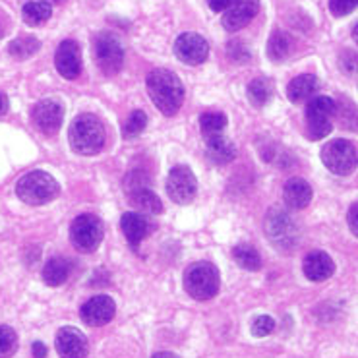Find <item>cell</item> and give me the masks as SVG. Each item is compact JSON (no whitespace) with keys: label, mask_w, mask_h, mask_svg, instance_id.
Returning <instances> with one entry per match:
<instances>
[{"label":"cell","mask_w":358,"mask_h":358,"mask_svg":"<svg viewBox=\"0 0 358 358\" xmlns=\"http://www.w3.org/2000/svg\"><path fill=\"white\" fill-rule=\"evenodd\" d=\"M145 85H148L151 101L165 117H173L180 110L184 103V85L175 72H171L167 68L151 70Z\"/></svg>","instance_id":"obj_1"},{"label":"cell","mask_w":358,"mask_h":358,"mask_svg":"<svg viewBox=\"0 0 358 358\" xmlns=\"http://www.w3.org/2000/svg\"><path fill=\"white\" fill-rule=\"evenodd\" d=\"M68 142H70V148L80 155H85V157L97 155L105 145V126L93 115H80L70 124Z\"/></svg>","instance_id":"obj_2"},{"label":"cell","mask_w":358,"mask_h":358,"mask_svg":"<svg viewBox=\"0 0 358 358\" xmlns=\"http://www.w3.org/2000/svg\"><path fill=\"white\" fill-rule=\"evenodd\" d=\"M16 194L27 206H45L60 194L59 182L45 171H31L16 184Z\"/></svg>","instance_id":"obj_3"},{"label":"cell","mask_w":358,"mask_h":358,"mask_svg":"<svg viewBox=\"0 0 358 358\" xmlns=\"http://www.w3.org/2000/svg\"><path fill=\"white\" fill-rule=\"evenodd\" d=\"M221 287L219 271L209 262L192 264L184 271V291L196 300H209L215 296Z\"/></svg>","instance_id":"obj_4"},{"label":"cell","mask_w":358,"mask_h":358,"mask_svg":"<svg viewBox=\"0 0 358 358\" xmlns=\"http://www.w3.org/2000/svg\"><path fill=\"white\" fill-rule=\"evenodd\" d=\"M337 105L331 97H314L306 107V138L312 142L324 140L334 130V117Z\"/></svg>","instance_id":"obj_5"},{"label":"cell","mask_w":358,"mask_h":358,"mask_svg":"<svg viewBox=\"0 0 358 358\" xmlns=\"http://www.w3.org/2000/svg\"><path fill=\"white\" fill-rule=\"evenodd\" d=\"M95 62L105 76H117L124 64V47L118 39V35L110 31H103L95 37L93 43Z\"/></svg>","instance_id":"obj_6"},{"label":"cell","mask_w":358,"mask_h":358,"mask_svg":"<svg viewBox=\"0 0 358 358\" xmlns=\"http://www.w3.org/2000/svg\"><path fill=\"white\" fill-rule=\"evenodd\" d=\"M103 234H105L103 221L97 215H90V213L76 217L70 227V241L74 244V248L85 254L99 248Z\"/></svg>","instance_id":"obj_7"},{"label":"cell","mask_w":358,"mask_h":358,"mask_svg":"<svg viewBox=\"0 0 358 358\" xmlns=\"http://www.w3.org/2000/svg\"><path fill=\"white\" fill-rule=\"evenodd\" d=\"M322 161L334 175L347 176L357 169V148L349 140H334L324 145Z\"/></svg>","instance_id":"obj_8"},{"label":"cell","mask_w":358,"mask_h":358,"mask_svg":"<svg viewBox=\"0 0 358 358\" xmlns=\"http://www.w3.org/2000/svg\"><path fill=\"white\" fill-rule=\"evenodd\" d=\"M196 192H198V180L190 167L176 165L175 169H171L167 176V194L171 200L178 206H186L194 200Z\"/></svg>","instance_id":"obj_9"},{"label":"cell","mask_w":358,"mask_h":358,"mask_svg":"<svg viewBox=\"0 0 358 358\" xmlns=\"http://www.w3.org/2000/svg\"><path fill=\"white\" fill-rule=\"evenodd\" d=\"M175 55L180 62L190 64V66H200L209 57L208 41L198 34H182L176 37L175 41Z\"/></svg>","instance_id":"obj_10"},{"label":"cell","mask_w":358,"mask_h":358,"mask_svg":"<svg viewBox=\"0 0 358 358\" xmlns=\"http://www.w3.org/2000/svg\"><path fill=\"white\" fill-rule=\"evenodd\" d=\"M266 233L277 246H287L291 248L296 244V225L292 223V219L281 209H271L266 217Z\"/></svg>","instance_id":"obj_11"},{"label":"cell","mask_w":358,"mask_h":358,"mask_svg":"<svg viewBox=\"0 0 358 358\" xmlns=\"http://www.w3.org/2000/svg\"><path fill=\"white\" fill-rule=\"evenodd\" d=\"M35 128L43 134H57L64 120V107L55 99H43L31 110Z\"/></svg>","instance_id":"obj_12"},{"label":"cell","mask_w":358,"mask_h":358,"mask_svg":"<svg viewBox=\"0 0 358 358\" xmlns=\"http://www.w3.org/2000/svg\"><path fill=\"white\" fill-rule=\"evenodd\" d=\"M55 66L64 80H76L82 74V49L74 39H66L59 45L55 55Z\"/></svg>","instance_id":"obj_13"},{"label":"cell","mask_w":358,"mask_h":358,"mask_svg":"<svg viewBox=\"0 0 358 358\" xmlns=\"http://www.w3.org/2000/svg\"><path fill=\"white\" fill-rule=\"evenodd\" d=\"M259 12V0H231L223 14V27L227 31H241L250 24Z\"/></svg>","instance_id":"obj_14"},{"label":"cell","mask_w":358,"mask_h":358,"mask_svg":"<svg viewBox=\"0 0 358 358\" xmlns=\"http://www.w3.org/2000/svg\"><path fill=\"white\" fill-rule=\"evenodd\" d=\"M117 312V304L115 300L107 296V294H97L85 302L82 306L80 316L84 320L85 324L92 325V327H101V325H107Z\"/></svg>","instance_id":"obj_15"},{"label":"cell","mask_w":358,"mask_h":358,"mask_svg":"<svg viewBox=\"0 0 358 358\" xmlns=\"http://www.w3.org/2000/svg\"><path fill=\"white\" fill-rule=\"evenodd\" d=\"M55 347L60 358H85L87 357V337L76 327H62L57 334Z\"/></svg>","instance_id":"obj_16"},{"label":"cell","mask_w":358,"mask_h":358,"mask_svg":"<svg viewBox=\"0 0 358 358\" xmlns=\"http://www.w3.org/2000/svg\"><path fill=\"white\" fill-rule=\"evenodd\" d=\"M302 271L306 275V279L314 281V283H322L335 273V264L334 259L329 258V254H325V252H310L304 258Z\"/></svg>","instance_id":"obj_17"},{"label":"cell","mask_w":358,"mask_h":358,"mask_svg":"<svg viewBox=\"0 0 358 358\" xmlns=\"http://www.w3.org/2000/svg\"><path fill=\"white\" fill-rule=\"evenodd\" d=\"M312 186H310L304 178H291L289 182L285 184L283 188V198L287 208L289 209H304L308 208L310 201H312Z\"/></svg>","instance_id":"obj_18"},{"label":"cell","mask_w":358,"mask_h":358,"mask_svg":"<svg viewBox=\"0 0 358 358\" xmlns=\"http://www.w3.org/2000/svg\"><path fill=\"white\" fill-rule=\"evenodd\" d=\"M120 229L124 233L126 241L130 242L132 246L140 244V242L150 234V223L142 213H136V211H128L120 219Z\"/></svg>","instance_id":"obj_19"},{"label":"cell","mask_w":358,"mask_h":358,"mask_svg":"<svg viewBox=\"0 0 358 358\" xmlns=\"http://www.w3.org/2000/svg\"><path fill=\"white\" fill-rule=\"evenodd\" d=\"M206 155L213 165H227L236 157V148L225 136H213V138H208Z\"/></svg>","instance_id":"obj_20"},{"label":"cell","mask_w":358,"mask_h":358,"mask_svg":"<svg viewBox=\"0 0 358 358\" xmlns=\"http://www.w3.org/2000/svg\"><path fill=\"white\" fill-rule=\"evenodd\" d=\"M317 87H320V82L314 74L296 76L287 85V97L292 103H302V101L310 99L317 92Z\"/></svg>","instance_id":"obj_21"},{"label":"cell","mask_w":358,"mask_h":358,"mask_svg":"<svg viewBox=\"0 0 358 358\" xmlns=\"http://www.w3.org/2000/svg\"><path fill=\"white\" fill-rule=\"evenodd\" d=\"M128 200L132 203L134 209L143 211V213H161L163 211V203L159 200V196L150 188L140 186V188H134L128 192Z\"/></svg>","instance_id":"obj_22"},{"label":"cell","mask_w":358,"mask_h":358,"mask_svg":"<svg viewBox=\"0 0 358 358\" xmlns=\"http://www.w3.org/2000/svg\"><path fill=\"white\" fill-rule=\"evenodd\" d=\"M72 273V264L66 258H50L43 267V281L49 287H60L68 281Z\"/></svg>","instance_id":"obj_23"},{"label":"cell","mask_w":358,"mask_h":358,"mask_svg":"<svg viewBox=\"0 0 358 358\" xmlns=\"http://www.w3.org/2000/svg\"><path fill=\"white\" fill-rule=\"evenodd\" d=\"M292 41L289 34H285L281 29H277L271 34L269 41H267V57L271 62H283L289 55H291Z\"/></svg>","instance_id":"obj_24"},{"label":"cell","mask_w":358,"mask_h":358,"mask_svg":"<svg viewBox=\"0 0 358 358\" xmlns=\"http://www.w3.org/2000/svg\"><path fill=\"white\" fill-rule=\"evenodd\" d=\"M50 16H52V8L50 4L43 2V0H35V2H27L22 10V17L27 25H34V27H39L45 22H49Z\"/></svg>","instance_id":"obj_25"},{"label":"cell","mask_w":358,"mask_h":358,"mask_svg":"<svg viewBox=\"0 0 358 358\" xmlns=\"http://www.w3.org/2000/svg\"><path fill=\"white\" fill-rule=\"evenodd\" d=\"M41 49V41L34 37V35H24V37H17L8 45V52L17 60L31 59L34 55H37Z\"/></svg>","instance_id":"obj_26"},{"label":"cell","mask_w":358,"mask_h":358,"mask_svg":"<svg viewBox=\"0 0 358 358\" xmlns=\"http://www.w3.org/2000/svg\"><path fill=\"white\" fill-rule=\"evenodd\" d=\"M233 258L246 271H258V269H262V256H259L258 250L254 246H250V244H238V246H234Z\"/></svg>","instance_id":"obj_27"},{"label":"cell","mask_w":358,"mask_h":358,"mask_svg":"<svg viewBox=\"0 0 358 358\" xmlns=\"http://www.w3.org/2000/svg\"><path fill=\"white\" fill-rule=\"evenodd\" d=\"M200 128L206 140L213 136H221V132L227 128V117L223 113H206L200 117Z\"/></svg>","instance_id":"obj_28"},{"label":"cell","mask_w":358,"mask_h":358,"mask_svg":"<svg viewBox=\"0 0 358 358\" xmlns=\"http://www.w3.org/2000/svg\"><path fill=\"white\" fill-rule=\"evenodd\" d=\"M271 95H273V90H271L269 80H266V78H256L248 84V97L256 107H262V105L269 103Z\"/></svg>","instance_id":"obj_29"},{"label":"cell","mask_w":358,"mask_h":358,"mask_svg":"<svg viewBox=\"0 0 358 358\" xmlns=\"http://www.w3.org/2000/svg\"><path fill=\"white\" fill-rule=\"evenodd\" d=\"M145 126H148V115L143 110H134L122 126V136L126 140H134L145 130Z\"/></svg>","instance_id":"obj_30"},{"label":"cell","mask_w":358,"mask_h":358,"mask_svg":"<svg viewBox=\"0 0 358 358\" xmlns=\"http://www.w3.org/2000/svg\"><path fill=\"white\" fill-rule=\"evenodd\" d=\"M17 350V334L8 327L0 325V358H10L16 355Z\"/></svg>","instance_id":"obj_31"},{"label":"cell","mask_w":358,"mask_h":358,"mask_svg":"<svg viewBox=\"0 0 358 358\" xmlns=\"http://www.w3.org/2000/svg\"><path fill=\"white\" fill-rule=\"evenodd\" d=\"M358 0H329V10L335 17H345L357 10Z\"/></svg>","instance_id":"obj_32"},{"label":"cell","mask_w":358,"mask_h":358,"mask_svg":"<svg viewBox=\"0 0 358 358\" xmlns=\"http://www.w3.org/2000/svg\"><path fill=\"white\" fill-rule=\"evenodd\" d=\"M275 329V322L271 316H259L252 324V335L254 337H267Z\"/></svg>","instance_id":"obj_33"},{"label":"cell","mask_w":358,"mask_h":358,"mask_svg":"<svg viewBox=\"0 0 358 358\" xmlns=\"http://www.w3.org/2000/svg\"><path fill=\"white\" fill-rule=\"evenodd\" d=\"M229 57L233 60H238V62H248L250 52H248V49H244L241 43H233V45H229Z\"/></svg>","instance_id":"obj_34"},{"label":"cell","mask_w":358,"mask_h":358,"mask_svg":"<svg viewBox=\"0 0 358 358\" xmlns=\"http://www.w3.org/2000/svg\"><path fill=\"white\" fill-rule=\"evenodd\" d=\"M357 211H358V203L355 201L352 206L349 208V215H347V221H349V229L350 233L358 236V221H357Z\"/></svg>","instance_id":"obj_35"},{"label":"cell","mask_w":358,"mask_h":358,"mask_svg":"<svg viewBox=\"0 0 358 358\" xmlns=\"http://www.w3.org/2000/svg\"><path fill=\"white\" fill-rule=\"evenodd\" d=\"M208 4L213 12H225L231 4V0H208Z\"/></svg>","instance_id":"obj_36"},{"label":"cell","mask_w":358,"mask_h":358,"mask_svg":"<svg viewBox=\"0 0 358 358\" xmlns=\"http://www.w3.org/2000/svg\"><path fill=\"white\" fill-rule=\"evenodd\" d=\"M34 358H47V347L41 341L34 343Z\"/></svg>","instance_id":"obj_37"},{"label":"cell","mask_w":358,"mask_h":358,"mask_svg":"<svg viewBox=\"0 0 358 358\" xmlns=\"http://www.w3.org/2000/svg\"><path fill=\"white\" fill-rule=\"evenodd\" d=\"M8 107H10V101L8 97L4 95V93H0V117L2 115H6L8 113Z\"/></svg>","instance_id":"obj_38"},{"label":"cell","mask_w":358,"mask_h":358,"mask_svg":"<svg viewBox=\"0 0 358 358\" xmlns=\"http://www.w3.org/2000/svg\"><path fill=\"white\" fill-rule=\"evenodd\" d=\"M151 358H178V357L173 355V352H157V355H153Z\"/></svg>","instance_id":"obj_39"},{"label":"cell","mask_w":358,"mask_h":358,"mask_svg":"<svg viewBox=\"0 0 358 358\" xmlns=\"http://www.w3.org/2000/svg\"><path fill=\"white\" fill-rule=\"evenodd\" d=\"M43 2H47V4H52V2H62V0H43Z\"/></svg>","instance_id":"obj_40"}]
</instances>
